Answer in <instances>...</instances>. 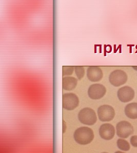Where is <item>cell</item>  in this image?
Here are the masks:
<instances>
[{"mask_svg":"<svg viewBox=\"0 0 137 153\" xmlns=\"http://www.w3.org/2000/svg\"><path fill=\"white\" fill-rule=\"evenodd\" d=\"M107 153V152H103V153Z\"/></svg>","mask_w":137,"mask_h":153,"instance_id":"ffe728a7","label":"cell"},{"mask_svg":"<svg viewBox=\"0 0 137 153\" xmlns=\"http://www.w3.org/2000/svg\"><path fill=\"white\" fill-rule=\"evenodd\" d=\"M117 135L119 137L127 138L134 133V127L130 123L126 121H121L116 126Z\"/></svg>","mask_w":137,"mask_h":153,"instance_id":"8992f818","label":"cell"},{"mask_svg":"<svg viewBox=\"0 0 137 153\" xmlns=\"http://www.w3.org/2000/svg\"><path fill=\"white\" fill-rule=\"evenodd\" d=\"M128 76L125 71L122 70H116L111 73L109 75L110 83L114 87H119L126 83Z\"/></svg>","mask_w":137,"mask_h":153,"instance_id":"3957f363","label":"cell"},{"mask_svg":"<svg viewBox=\"0 0 137 153\" xmlns=\"http://www.w3.org/2000/svg\"><path fill=\"white\" fill-rule=\"evenodd\" d=\"M125 114L128 118L130 119H137V103L128 104L125 107Z\"/></svg>","mask_w":137,"mask_h":153,"instance_id":"7c38bea8","label":"cell"},{"mask_svg":"<svg viewBox=\"0 0 137 153\" xmlns=\"http://www.w3.org/2000/svg\"><path fill=\"white\" fill-rule=\"evenodd\" d=\"M135 94L134 89L127 86L120 88L117 92L118 99L123 103H127L134 99Z\"/></svg>","mask_w":137,"mask_h":153,"instance_id":"ba28073f","label":"cell"},{"mask_svg":"<svg viewBox=\"0 0 137 153\" xmlns=\"http://www.w3.org/2000/svg\"><path fill=\"white\" fill-rule=\"evenodd\" d=\"M79 104V97L74 93H66L63 96V107L67 110L75 109Z\"/></svg>","mask_w":137,"mask_h":153,"instance_id":"5b68a950","label":"cell"},{"mask_svg":"<svg viewBox=\"0 0 137 153\" xmlns=\"http://www.w3.org/2000/svg\"><path fill=\"white\" fill-rule=\"evenodd\" d=\"M75 71L78 80H81L85 75V69L83 66H75Z\"/></svg>","mask_w":137,"mask_h":153,"instance_id":"5bb4252c","label":"cell"},{"mask_svg":"<svg viewBox=\"0 0 137 153\" xmlns=\"http://www.w3.org/2000/svg\"><path fill=\"white\" fill-rule=\"evenodd\" d=\"M130 143L132 146L137 148V135L132 136L130 138Z\"/></svg>","mask_w":137,"mask_h":153,"instance_id":"2e32d148","label":"cell"},{"mask_svg":"<svg viewBox=\"0 0 137 153\" xmlns=\"http://www.w3.org/2000/svg\"><path fill=\"white\" fill-rule=\"evenodd\" d=\"M78 80L74 76H67L63 79V88L66 91L74 90L77 85Z\"/></svg>","mask_w":137,"mask_h":153,"instance_id":"8fae6325","label":"cell"},{"mask_svg":"<svg viewBox=\"0 0 137 153\" xmlns=\"http://www.w3.org/2000/svg\"><path fill=\"white\" fill-rule=\"evenodd\" d=\"M66 130V124L65 121H63V133H65V131Z\"/></svg>","mask_w":137,"mask_h":153,"instance_id":"e0dca14e","label":"cell"},{"mask_svg":"<svg viewBox=\"0 0 137 153\" xmlns=\"http://www.w3.org/2000/svg\"><path fill=\"white\" fill-rule=\"evenodd\" d=\"M132 68H133L134 70H135V71H137V66H132Z\"/></svg>","mask_w":137,"mask_h":153,"instance_id":"ac0fdd59","label":"cell"},{"mask_svg":"<svg viewBox=\"0 0 137 153\" xmlns=\"http://www.w3.org/2000/svg\"><path fill=\"white\" fill-rule=\"evenodd\" d=\"M87 76L91 82H99L103 78V73L98 66H90L87 70Z\"/></svg>","mask_w":137,"mask_h":153,"instance_id":"30bf717a","label":"cell"},{"mask_svg":"<svg viewBox=\"0 0 137 153\" xmlns=\"http://www.w3.org/2000/svg\"><path fill=\"white\" fill-rule=\"evenodd\" d=\"M74 138L78 144L87 145L93 140L94 133L93 130L89 127H80L75 131Z\"/></svg>","mask_w":137,"mask_h":153,"instance_id":"6da1fadb","label":"cell"},{"mask_svg":"<svg viewBox=\"0 0 137 153\" xmlns=\"http://www.w3.org/2000/svg\"><path fill=\"white\" fill-rule=\"evenodd\" d=\"M114 153H123V152H122L121 151H117L115 152Z\"/></svg>","mask_w":137,"mask_h":153,"instance_id":"d6986e66","label":"cell"},{"mask_svg":"<svg viewBox=\"0 0 137 153\" xmlns=\"http://www.w3.org/2000/svg\"><path fill=\"white\" fill-rule=\"evenodd\" d=\"M99 119L101 122H109L113 120L115 116V111L113 107L103 105L100 106L98 109Z\"/></svg>","mask_w":137,"mask_h":153,"instance_id":"277c9868","label":"cell"},{"mask_svg":"<svg viewBox=\"0 0 137 153\" xmlns=\"http://www.w3.org/2000/svg\"><path fill=\"white\" fill-rule=\"evenodd\" d=\"M117 144L118 148L122 151H128L130 150V145L129 144L128 141L125 140L124 139H118L117 142Z\"/></svg>","mask_w":137,"mask_h":153,"instance_id":"4fadbf2b","label":"cell"},{"mask_svg":"<svg viewBox=\"0 0 137 153\" xmlns=\"http://www.w3.org/2000/svg\"><path fill=\"white\" fill-rule=\"evenodd\" d=\"M78 119L82 124L93 126L97 122V114L93 109L84 108L80 111Z\"/></svg>","mask_w":137,"mask_h":153,"instance_id":"7a4b0ae2","label":"cell"},{"mask_svg":"<svg viewBox=\"0 0 137 153\" xmlns=\"http://www.w3.org/2000/svg\"><path fill=\"white\" fill-rule=\"evenodd\" d=\"M106 92V87L101 84H93L88 88V95L91 99H101L105 96Z\"/></svg>","mask_w":137,"mask_h":153,"instance_id":"52a82bcc","label":"cell"},{"mask_svg":"<svg viewBox=\"0 0 137 153\" xmlns=\"http://www.w3.org/2000/svg\"><path fill=\"white\" fill-rule=\"evenodd\" d=\"M74 66H63L62 71L63 76H70L73 74L74 71Z\"/></svg>","mask_w":137,"mask_h":153,"instance_id":"9a60e30c","label":"cell"},{"mask_svg":"<svg viewBox=\"0 0 137 153\" xmlns=\"http://www.w3.org/2000/svg\"><path fill=\"white\" fill-rule=\"evenodd\" d=\"M99 135L102 139L110 140L115 135V129L111 124H104L101 126L99 129Z\"/></svg>","mask_w":137,"mask_h":153,"instance_id":"9c48e42d","label":"cell"}]
</instances>
